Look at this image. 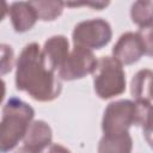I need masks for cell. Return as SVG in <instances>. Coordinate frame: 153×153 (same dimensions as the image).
<instances>
[{
	"mask_svg": "<svg viewBox=\"0 0 153 153\" xmlns=\"http://www.w3.org/2000/svg\"><path fill=\"white\" fill-rule=\"evenodd\" d=\"M112 57L116 59L122 66H129L137 62L145 55L142 42L137 32L127 31L120 36L112 47Z\"/></svg>",
	"mask_w": 153,
	"mask_h": 153,
	"instance_id": "obj_7",
	"label": "cell"
},
{
	"mask_svg": "<svg viewBox=\"0 0 153 153\" xmlns=\"http://www.w3.org/2000/svg\"><path fill=\"white\" fill-rule=\"evenodd\" d=\"M110 2L111 0H86L85 6L96 11H102V10H105L110 5Z\"/></svg>",
	"mask_w": 153,
	"mask_h": 153,
	"instance_id": "obj_17",
	"label": "cell"
},
{
	"mask_svg": "<svg viewBox=\"0 0 153 153\" xmlns=\"http://www.w3.org/2000/svg\"><path fill=\"white\" fill-rule=\"evenodd\" d=\"M8 16L13 30L17 33H24L31 30L39 19L32 5L23 0L14 1L8 6Z\"/></svg>",
	"mask_w": 153,
	"mask_h": 153,
	"instance_id": "obj_9",
	"label": "cell"
},
{
	"mask_svg": "<svg viewBox=\"0 0 153 153\" xmlns=\"http://www.w3.org/2000/svg\"><path fill=\"white\" fill-rule=\"evenodd\" d=\"M53 130L50 126L42 120H35L27 128V131L23 139V147L20 151L38 153L43 152L51 145Z\"/></svg>",
	"mask_w": 153,
	"mask_h": 153,
	"instance_id": "obj_8",
	"label": "cell"
},
{
	"mask_svg": "<svg viewBox=\"0 0 153 153\" xmlns=\"http://www.w3.org/2000/svg\"><path fill=\"white\" fill-rule=\"evenodd\" d=\"M42 51L47 65L53 71L57 72L71 53L68 38L63 35L51 36L44 42Z\"/></svg>",
	"mask_w": 153,
	"mask_h": 153,
	"instance_id": "obj_10",
	"label": "cell"
},
{
	"mask_svg": "<svg viewBox=\"0 0 153 153\" xmlns=\"http://www.w3.org/2000/svg\"><path fill=\"white\" fill-rule=\"evenodd\" d=\"M133 149V140L130 134L121 136H105L103 135L99 140L97 151L99 153L105 152H118V153H129Z\"/></svg>",
	"mask_w": 153,
	"mask_h": 153,
	"instance_id": "obj_13",
	"label": "cell"
},
{
	"mask_svg": "<svg viewBox=\"0 0 153 153\" xmlns=\"http://www.w3.org/2000/svg\"><path fill=\"white\" fill-rule=\"evenodd\" d=\"M112 38L111 25L103 18H93L78 23L72 32L74 45L98 50L110 43Z\"/></svg>",
	"mask_w": 153,
	"mask_h": 153,
	"instance_id": "obj_5",
	"label": "cell"
},
{
	"mask_svg": "<svg viewBox=\"0 0 153 153\" xmlns=\"http://www.w3.org/2000/svg\"><path fill=\"white\" fill-rule=\"evenodd\" d=\"M97 62L98 59H96L91 49L74 45L67 60L57 71V75L65 81L82 79L86 75L93 73Z\"/></svg>",
	"mask_w": 153,
	"mask_h": 153,
	"instance_id": "obj_6",
	"label": "cell"
},
{
	"mask_svg": "<svg viewBox=\"0 0 153 153\" xmlns=\"http://www.w3.org/2000/svg\"><path fill=\"white\" fill-rule=\"evenodd\" d=\"M85 1L86 0H63L65 6L71 7V8H76V7L85 6Z\"/></svg>",
	"mask_w": 153,
	"mask_h": 153,
	"instance_id": "obj_19",
	"label": "cell"
},
{
	"mask_svg": "<svg viewBox=\"0 0 153 153\" xmlns=\"http://www.w3.org/2000/svg\"><path fill=\"white\" fill-rule=\"evenodd\" d=\"M130 94L137 102H153V71L140 69L130 80Z\"/></svg>",
	"mask_w": 153,
	"mask_h": 153,
	"instance_id": "obj_11",
	"label": "cell"
},
{
	"mask_svg": "<svg viewBox=\"0 0 153 153\" xmlns=\"http://www.w3.org/2000/svg\"><path fill=\"white\" fill-rule=\"evenodd\" d=\"M131 22L139 27L153 23V2L151 0H135L130 7Z\"/></svg>",
	"mask_w": 153,
	"mask_h": 153,
	"instance_id": "obj_14",
	"label": "cell"
},
{
	"mask_svg": "<svg viewBox=\"0 0 153 153\" xmlns=\"http://www.w3.org/2000/svg\"><path fill=\"white\" fill-rule=\"evenodd\" d=\"M14 65V53L11 45L2 43L1 44V75L11 72Z\"/></svg>",
	"mask_w": 153,
	"mask_h": 153,
	"instance_id": "obj_16",
	"label": "cell"
},
{
	"mask_svg": "<svg viewBox=\"0 0 153 153\" xmlns=\"http://www.w3.org/2000/svg\"><path fill=\"white\" fill-rule=\"evenodd\" d=\"M93 75V88L100 99H111L126 91V72L122 65L112 56L98 59Z\"/></svg>",
	"mask_w": 153,
	"mask_h": 153,
	"instance_id": "obj_3",
	"label": "cell"
},
{
	"mask_svg": "<svg viewBox=\"0 0 153 153\" xmlns=\"http://www.w3.org/2000/svg\"><path fill=\"white\" fill-rule=\"evenodd\" d=\"M33 117V108L18 97H10L6 100L1 116L0 151L2 153L14 149L23 141Z\"/></svg>",
	"mask_w": 153,
	"mask_h": 153,
	"instance_id": "obj_2",
	"label": "cell"
},
{
	"mask_svg": "<svg viewBox=\"0 0 153 153\" xmlns=\"http://www.w3.org/2000/svg\"><path fill=\"white\" fill-rule=\"evenodd\" d=\"M43 22H54L63 12V0H27Z\"/></svg>",
	"mask_w": 153,
	"mask_h": 153,
	"instance_id": "obj_12",
	"label": "cell"
},
{
	"mask_svg": "<svg viewBox=\"0 0 153 153\" xmlns=\"http://www.w3.org/2000/svg\"><path fill=\"white\" fill-rule=\"evenodd\" d=\"M135 123L136 102L120 99L106 105L102 118V131L105 136H121L129 134L130 127Z\"/></svg>",
	"mask_w": 153,
	"mask_h": 153,
	"instance_id": "obj_4",
	"label": "cell"
},
{
	"mask_svg": "<svg viewBox=\"0 0 153 153\" xmlns=\"http://www.w3.org/2000/svg\"><path fill=\"white\" fill-rule=\"evenodd\" d=\"M14 84L18 91L42 103L56 99L62 91L61 79L47 65L43 51L36 42L26 44L20 51L16 62Z\"/></svg>",
	"mask_w": 153,
	"mask_h": 153,
	"instance_id": "obj_1",
	"label": "cell"
},
{
	"mask_svg": "<svg viewBox=\"0 0 153 153\" xmlns=\"http://www.w3.org/2000/svg\"><path fill=\"white\" fill-rule=\"evenodd\" d=\"M142 131H143L146 142L153 149V127H145V128H142Z\"/></svg>",
	"mask_w": 153,
	"mask_h": 153,
	"instance_id": "obj_18",
	"label": "cell"
},
{
	"mask_svg": "<svg viewBox=\"0 0 153 153\" xmlns=\"http://www.w3.org/2000/svg\"><path fill=\"white\" fill-rule=\"evenodd\" d=\"M136 32L142 42L145 55L153 57V23L147 26L140 27Z\"/></svg>",
	"mask_w": 153,
	"mask_h": 153,
	"instance_id": "obj_15",
	"label": "cell"
}]
</instances>
